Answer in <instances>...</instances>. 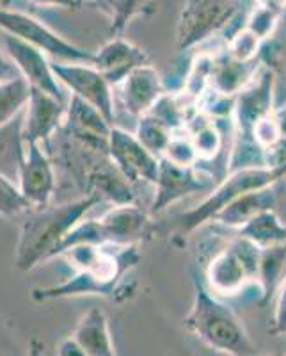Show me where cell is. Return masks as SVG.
<instances>
[{"label": "cell", "instance_id": "cell-1", "mask_svg": "<svg viewBox=\"0 0 286 356\" xmlns=\"http://www.w3.org/2000/svg\"><path fill=\"white\" fill-rule=\"evenodd\" d=\"M98 203L101 202L96 196L85 195L57 205L31 207L24 214L17 244L15 266L18 271H33L40 264L56 259L68 232Z\"/></svg>", "mask_w": 286, "mask_h": 356}, {"label": "cell", "instance_id": "cell-2", "mask_svg": "<svg viewBox=\"0 0 286 356\" xmlns=\"http://www.w3.org/2000/svg\"><path fill=\"white\" fill-rule=\"evenodd\" d=\"M185 326L215 351L230 356H254L256 348L244 324L194 276V303L185 317Z\"/></svg>", "mask_w": 286, "mask_h": 356}, {"label": "cell", "instance_id": "cell-3", "mask_svg": "<svg viewBox=\"0 0 286 356\" xmlns=\"http://www.w3.org/2000/svg\"><path fill=\"white\" fill-rule=\"evenodd\" d=\"M283 178H286V164L278 168L249 166L230 171V175L215 189L210 191L208 198L201 205H198L192 211L176 216L174 230L178 232V235H187L190 232L198 230L205 222L212 221L222 207L228 205L237 196L246 195L251 191L276 186V184L281 182Z\"/></svg>", "mask_w": 286, "mask_h": 356}, {"label": "cell", "instance_id": "cell-4", "mask_svg": "<svg viewBox=\"0 0 286 356\" xmlns=\"http://www.w3.org/2000/svg\"><path fill=\"white\" fill-rule=\"evenodd\" d=\"M242 0H185L176 25L180 52L205 43L240 17Z\"/></svg>", "mask_w": 286, "mask_h": 356}, {"label": "cell", "instance_id": "cell-5", "mask_svg": "<svg viewBox=\"0 0 286 356\" xmlns=\"http://www.w3.org/2000/svg\"><path fill=\"white\" fill-rule=\"evenodd\" d=\"M0 29L9 36L17 38L34 49L41 50L44 56L53 57L59 63H82L93 65L94 52L69 43L52 29L41 24L36 18L28 17L25 13L0 6Z\"/></svg>", "mask_w": 286, "mask_h": 356}, {"label": "cell", "instance_id": "cell-6", "mask_svg": "<svg viewBox=\"0 0 286 356\" xmlns=\"http://www.w3.org/2000/svg\"><path fill=\"white\" fill-rule=\"evenodd\" d=\"M260 251L256 244L244 237H235L228 248L214 257L206 267L208 291L222 296H233L242 292L247 284L258 280Z\"/></svg>", "mask_w": 286, "mask_h": 356}, {"label": "cell", "instance_id": "cell-7", "mask_svg": "<svg viewBox=\"0 0 286 356\" xmlns=\"http://www.w3.org/2000/svg\"><path fill=\"white\" fill-rule=\"evenodd\" d=\"M215 186V177L194 168L176 166L167 159H158V175L155 180V198L149 209V216H157L164 212L167 207L180 202L185 196L212 191Z\"/></svg>", "mask_w": 286, "mask_h": 356}, {"label": "cell", "instance_id": "cell-8", "mask_svg": "<svg viewBox=\"0 0 286 356\" xmlns=\"http://www.w3.org/2000/svg\"><path fill=\"white\" fill-rule=\"evenodd\" d=\"M53 73L57 81L72 91L73 97L81 98L85 104L103 114L112 125L114 122V91L107 79L93 65L82 63H53Z\"/></svg>", "mask_w": 286, "mask_h": 356}, {"label": "cell", "instance_id": "cell-9", "mask_svg": "<svg viewBox=\"0 0 286 356\" xmlns=\"http://www.w3.org/2000/svg\"><path fill=\"white\" fill-rule=\"evenodd\" d=\"M107 155L132 186L135 184L155 186L158 175V159L149 154L128 130L112 125L107 143Z\"/></svg>", "mask_w": 286, "mask_h": 356}, {"label": "cell", "instance_id": "cell-10", "mask_svg": "<svg viewBox=\"0 0 286 356\" xmlns=\"http://www.w3.org/2000/svg\"><path fill=\"white\" fill-rule=\"evenodd\" d=\"M4 44L9 59L15 63L22 77L31 86V89L43 91V93L62 102V104H68L69 98H66L61 82L57 81L56 73H53L52 65L41 50L34 49L31 44L9 36V34L4 36Z\"/></svg>", "mask_w": 286, "mask_h": 356}, {"label": "cell", "instance_id": "cell-11", "mask_svg": "<svg viewBox=\"0 0 286 356\" xmlns=\"http://www.w3.org/2000/svg\"><path fill=\"white\" fill-rule=\"evenodd\" d=\"M57 177L53 164L41 145H25L24 162L18 173V189L28 207L50 205L56 195Z\"/></svg>", "mask_w": 286, "mask_h": 356}, {"label": "cell", "instance_id": "cell-12", "mask_svg": "<svg viewBox=\"0 0 286 356\" xmlns=\"http://www.w3.org/2000/svg\"><path fill=\"white\" fill-rule=\"evenodd\" d=\"M135 284H128L125 280H103L96 275L85 271H77V275L53 287L34 289V301L66 300V298H81V296H101L109 300L125 301L132 298Z\"/></svg>", "mask_w": 286, "mask_h": 356}, {"label": "cell", "instance_id": "cell-13", "mask_svg": "<svg viewBox=\"0 0 286 356\" xmlns=\"http://www.w3.org/2000/svg\"><path fill=\"white\" fill-rule=\"evenodd\" d=\"M66 106L50 95L31 89L27 106L24 109V127L22 138L25 145H41L49 143L59 132L65 123Z\"/></svg>", "mask_w": 286, "mask_h": 356}, {"label": "cell", "instance_id": "cell-14", "mask_svg": "<svg viewBox=\"0 0 286 356\" xmlns=\"http://www.w3.org/2000/svg\"><path fill=\"white\" fill-rule=\"evenodd\" d=\"M112 125L94 107L77 97H69L66 106V118L61 130L78 145L89 150L107 154V143Z\"/></svg>", "mask_w": 286, "mask_h": 356}, {"label": "cell", "instance_id": "cell-15", "mask_svg": "<svg viewBox=\"0 0 286 356\" xmlns=\"http://www.w3.org/2000/svg\"><path fill=\"white\" fill-rule=\"evenodd\" d=\"M116 88L125 111L135 118H141L142 114L148 113L164 95L160 73L148 63L132 70Z\"/></svg>", "mask_w": 286, "mask_h": 356}, {"label": "cell", "instance_id": "cell-16", "mask_svg": "<svg viewBox=\"0 0 286 356\" xmlns=\"http://www.w3.org/2000/svg\"><path fill=\"white\" fill-rule=\"evenodd\" d=\"M105 244L128 246L139 244L149 227V212L142 211L137 203L114 205L109 212H105L100 219Z\"/></svg>", "mask_w": 286, "mask_h": 356}, {"label": "cell", "instance_id": "cell-17", "mask_svg": "<svg viewBox=\"0 0 286 356\" xmlns=\"http://www.w3.org/2000/svg\"><path fill=\"white\" fill-rule=\"evenodd\" d=\"M146 63H148V54L141 47L123 40L121 36H116L109 43H105L98 52H94L93 66L112 88H116L132 70Z\"/></svg>", "mask_w": 286, "mask_h": 356}, {"label": "cell", "instance_id": "cell-18", "mask_svg": "<svg viewBox=\"0 0 286 356\" xmlns=\"http://www.w3.org/2000/svg\"><path fill=\"white\" fill-rule=\"evenodd\" d=\"M276 202H278L276 186L251 191V193H246V195L237 196L228 205L222 207L212 221H217L230 228H240L253 218L262 214V212L274 211Z\"/></svg>", "mask_w": 286, "mask_h": 356}, {"label": "cell", "instance_id": "cell-19", "mask_svg": "<svg viewBox=\"0 0 286 356\" xmlns=\"http://www.w3.org/2000/svg\"><path fill=\"white\" fill-rule=\"evenodd\" d=\"M72 339L84 349L87 356H116L109 321L100 308H93L82 316Z\"/></svg>", "mask_w": 286, "mask_h": 356}, {"label": "cell", "instance_id": "cell-20", "mask_svg": "<svg viewBox=\"0 0 286 356\" xmlns=\"http://www.w3.org/2000/svg\"><path fill=\"white\" fill-rule=\"evenodd\" d=\"M260 66L262 65L256 59L249 63L235 61L230 56L215 59L208 88L215 89L217 93L226 95V97H237L253 81Z\"/></svg>", "mask_w": 286, "mask_h": 356}, {"label": "cell", "instance_id": "cell-21", "mask_svg": "<svg viewBox=\"0 0 286 356\" xmlns=\"http://www.w3.org/2000/svg\"><path fill=\"white\" fill-rule=\"evenodd\" d=\"M22 127H24V111L8 125L0 127V173L17 184L25 155Z\"/></svg>", "mask_w": 286, "mask_h": 356}, {"label": "cell", "instance_id": "cell-22", "mask_svg": "<svg viewBox=\"0 0 286 356\" xmlns=\"http://www.w3.org/2000/svg\"><path fill=\"white\" fill-rule=\"evenodd\" d=\"M238 235L263 250L286 243V225L274 211H265L238 228Z\"/></svg>", "mask_w": 286, "mask_h": 356}, {"label": "cell", "instance_id": "cell-23", "mask_svg": "<svg viewBox=\"0 0 286 356\" xmlns=\"http://www.w3.org/2000/svg\"><path fill=\"white\" fill-rule=\"evenodd\" d=\"M286 276V243L278 246L263 248L260 251L258 282L263 300H269L278 287H281Z\"/></svg>", "mask_w": 286, "mask_h": 356}, {"label": "cell", "instance_id": "cell-24", "mask_svg": "<svg viewBox=\"0 0 286 356\" xmlns=\"http://www.w3.org/2000/svg\"><path fill=\"white\" fill-rule=\"evenodd\" d=\"M31 95V86L24 77L0 84V127L8 125L11 120L25 109Z\"/></svg>", "mask_w": 286, "mask_h": 356}, {"label": "cell", "instance_id": "cell-25", "mask_svg": "<svg viewBox=\"0 0 286 356\" xmlns=\"http://www.w3.org/2000/svg\"><path fill=\"white\" fill-rule=\"evenodd\" d=\"M133 136L139 139V143L149 154L160 159L167 145H169L171 138H173V130L167 129L164 123L158 122L157 118H153L151 114H142L141 118H137V129H135Z\"/></svg>", "mask_w": 286, "mask_h": 356}, {"label": "cell", "instance_id": "cell-26", "mask_svg": "<svg viewBox=\"0 0 286 356\" xmlns=\"http://www.w3.org/2000/svg\"><path fill=\"white\" fill-rule=\"evenodd\" d=\"M101 6L112 18L110 33L116 36L125 31L133 18L153 11V0H101Z\"/></svg>", "mask_w": 286, "mask_h": 356}, {"label": "cell", "instance_id": "cell-27", "mask_svg": "<svg viewBox=\"0 0 286 356\" xmlns=\"http://www.w3.org/2000/svg\"><path fill=\"white\" fill-rule=\"evenodd\" d=\"M279 15H281V11H278V9H272L269 8V6L256 4L251 9L249 17L246 18V25H244V27H246L249 33H253L260 41H265L274 34L276 27H278Z\"/></svg>", "mask_w": 286, "mask_h": 356}, {"label": "cell", "instance_id": "cell-28", "mask_svg": "<svg viewBox=\"0 0 286 356\" xmlns=\"http://www.w3.org/2000/svg\"><path fill=\"white\" fill-rule=\"evenodd\" d=\"M162 157L182 168H194L199 164V157L196 154V148H194L192 141H190L189 132L183 136L182 130L173 132V138H171L169 145H167Z\"/></svg>", "mask_w": 286, "mask_h": 356}, {"label": "cell", "instance_id": "cell-29", "mask_svg": "<svg viewBox=\"0 0 286 356\" xmlns=\"http://www.w3.org/2000/svg\"><path fill=\"white\" fill-rule=\"evenodd\" d=\"M28 209L31 207L22 196L18 184L0 173V216L17 218V216L25 214Z\"/></svg>", "mask_w": 286, "mask_h": 356}, {"label": "cell", "instance_id": "cell-30", "mask_svg": "<svg viewBox=\"0 0 286 356\" xmlns=\"http://www.w3.org/2000/svg\"><path fill=\"white\" fill-rule=\"evenodd\" d=\"M260 47H262V41L253 33H249L246 27H242L228 40V54L226 56H230L235 61L249 63L256 59Z\"/></svg>", "mask_w": 286, "mask_h": 356}, {"label": "cell", "instance_id": "cell-31", "mask_svg": "<svg viewBox=\"0 0 286 356\" xmlns=\"http://www.w3.org/2000/svg\"><path fill=\"white\" fill-rule=\"evenodd\" d=\"M272 333H276V335H286V276L283 280L281 287H279V298L278 305H276Z\"/></svg>", "mask_w": 286, "mask_h": 356}, {"label": "cell", "instance_id": "cell-32", "mask_svg": "<svg viewBox=\"0 0 286 356\" xmlns=\"http://www.w3.org/2000/svg\"><path fill=\"white\" fill-rule=\"evenodd\" d=\"M22 77L20 72H18V68L15 66V63L9 59V56H6V54L0 52V84L2 82H8V81H12V79H18Z\"/></svg>", "mask_w": 286, "mask_h": 356}, {"label": "cell", "instance_id": "cell-33", "mask_svg": "<svg viewBox=\"0 0 286 356\" xmlns=\"http://www.w3.org/2000/svg\"><path fill=\"white\" fill-rule=\"evenodd\" d=\"M57 356H87V355H85L84 349H82L81 346L72 339V337H68V339L61 340L59 346H57Z\"/></svg>", "mask_w": 286, "mask_h": 356}, {"label": "cell", "instance_id": "cell-34", "mask_svg": "<svg viewBox=\"0 0 286 356\" xmlns=\"http://www.w3.org/2000/svg\"><path fill=\"white\" fill-rule=\"evenodd\" d=\"M34 4L43 8H62V9H78L77 0H31Z\"/></svg>", "mask_w": 286, "mask_h": 356}, {"label": "cell", "instance_id": "cell-35", "mask_svg": "<svg viewBox=\"0 0 286 356\" xmlns=\"http://www.w3.org/2000/svg\"><path fill=\"white\" fill-rule=\"evenodd\" d=\"M274 118H276V123H278L279 136H281V139H286V106H283L281 109L274 111Z\"/></svg>", "mask_w": 286, "mask_h": 356}, {"label": "cell", "instance_id": "cell-36", "mask_svg": "<svg viewBox=\"0 0 286 356\" xmlns=\"http://www.w3.org/2000/svg\"><path fill=\"white\" fill-rule=\"evenodd\" d=\"M44 355V346L41 340L37 339H33L31 342H28V351H27V356H43Z\"/></svg>", "mask_w": 286, "mask_h": 356}, {"label": "cell", "instance_id": "cell-37", "mask_svg": "<svg viewBox=\"0 0 286 356\" xmlns=\"http://www.w3.org/2000/svg\"><path fill=\"white\" fill-rule=\"evenodd\" d=\"M258 4L269 6L272 9H278V11H283V8L286 6V0H256Z\"/></svg>", "mask_w": 286, "mask_h": 356}, {"label": "cell", "instance_id": "cell-38", "mask_svg": "<svg viewBox=\"0 0 286 356\" xmlns=\"http://www.w3.org/2000/svg\"><path fill=\"white\" fill-rule=\"evenodd\" d=\"M11 2L12 0H0V6H2V8H9V6H11Z\"/></svg>", "mask_w": 286, "mask_h": 356}, {"label": "cell", "instance_id": "cell-39", "mask_svg": "<svg viewBox=\"0 0 286 356\" xmlns=\"http://www.w3.org/2000/svg\"><path fill=\"white\" fill-rule=\"evenodd\" d=\"M84 2H85V0H77V4H78V8H81V6H82V4H84Z\"/></svg>", "mask_w": 286, "mask_h": 356}, {"label": "cell", "instance_id": "cell-40", "mask_svg": "<svg viewBox=\"0 0 286 356\" xmlns=\"http://www.w3.org/2000/svg\"><path fill=\"white\" fill-rule=\"evenodd\" d=\"M254 356H256V355H254Z\"/></svg>", "mask_w": 286, "mask_h": 356}]
</instances>
